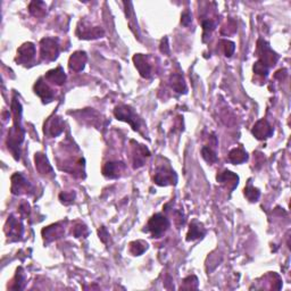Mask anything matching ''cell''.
Instances as JSON below:
<instances>
[{
    "label": "cell",
    "mask_w": 291,
    "mask_h": 291,
    "mask_svg": "<svg viewBox=\"0 0 291 291\" xmlns=\"http://www.w3.org/2000/svg\"><path fill=\"white\" fill-rule=\"evenodd\" d=\"M12 112L14 116V126L9 130L8 138H7V145H8L9 150L12 151L16 161L20 159V146L24 140V130L21 124V115L22 107L17 99H13L12 101Z\"/></svg>",
    "instance_id": "cell-1"
},
{
    "label": "cell",
    "mask_w": 291,
    "mask_h": 291,
    "mask_svg": "<svg viewBox=\"0 0 291 291\" xmlns=\"http://www.w3.org/2000/svg\"><path fill=\"white\" fill-rule=\"evenodd\" d=\"M114 115L116 118L119 119V121L129 123L134 131L140 132L141 119L139 116L137 115V113L133 111L132 107L126 106V105H119V106L115 107Z\"/></svg>",
    "instance_id": "cell-2"
},
{
    "label": "cell",
    "mask_w": 291,
    "mask_h": 291,
    "mask_svg": "<svg viewBox=\"0 0 291 291\" xmlns=\"http://www.w3.org/2000/svg\"><path fill=\"white\" fill-rule=\"evenodd\" d=\"M169 228H170L169 218L164 216L163 214L158 213V214H155L154 216H151L150 220L148 221L146 231L150 232L152 238H161Z\"/></svg>",
    "instance_id": "cell-3"
},
{
    "label": "cell",
    "mask_w": 291,
    "mask_h": 291,
    "mask_svg": "<svg viewBox=\"0 0 291 291\" xmlns=\"http://www.w3.org/2000/svg\"><path fill=\"white\" fill-rule=\"evenodd\" d=\"M40 55L46 61H53L57 59L59 55V42L54 38H43L40 41Z\"/></svg>",
    "instance_id": "cell-4"
},
{
    "label": "cell",
    "mask_w": 291,
    "mask_h": 291,
    "mask_svg": "<svg viewBox=\"0 0 291 291\" xmlns=\"http://www.w3.org/2000/svg\"><path fill=\"white\" fill-rule=\"evenodd\" d=\"M257 54L261 63H263L267 67L274 66L279 59L276 53L273 52L270 45L263 39H260L257 41Z\"/></svg>",
    "instance_id": "cell-5"
},
{
    "label": "cell",
    "mask_w": 291,
    "mask_h": 291,
    "mask_svg": "<svg viewBox=\"0 0 291 291\" xmlns=\"http://www.w3.org/2000/svg\"><path fill=\"white\" fill-rule=\"evenodd\" d=\"M105 34L104 30L99 27H91L87 22H80L78 29H76V35L80 39H98Z\"/></svg>",
    "instance_id": "cell-6"
},
{
    "label": "cell",
    "mask_w": 291,
    "mask_h": 291,
    "mask_svg": "<svg viewBox=\"0 0 291 291\" xmlns=\"http://www.w3.org/2000/svg\"><path fill=\"white\" fill-rule=\"evenodd\" d=\"M154 181L156 184L166 187V185L175 184L177 181V176L173 170L170 167H159L154 176Z\"/></svg>",
    "instance_id": "cell-7"
},
{
    "label": "cell",
    "mask_w": 291,
    "mask_h": 291,
    "mask_svg": "<svg viewBox=\"0 0 291 291\" xmlns=\"http://www.w3.org/2000/svg\"><path fill=\"white\" fill-rule=\"evenodd\" d=\"M35 46L32 42H25L17 49L15 60L21 65H28L34 59Z\"/></svg>",
    "instance_id": "cell-8"
},
{
    "label": "cell",
    "mask_w": 291,
    "mask_h": 291,
    "mask_svg": "<svg viewBox=\"0 0 291 291\" xmlns=\"http://www.w3.org/2000/svg\"><path fill=\"white\" fill-rule=\"evenodd\" d=\"M32 191L31 184L22 175L21 173H15L12 176V192L14 195H25Z\"/></svg>",
    "instance_id": "cell-9"
},
{
    "label": "cell",
    "mask_w": 291,
    "mask_h": 291,
    "mask_svg": "<svg viewBox=\"0 0 291 291\" xmlns=\"http://www.w3.org/2000/svg\"><path fill=\"white\" fill-rule=\"evenodd\" d=\"M133 63L136 65L137 70L139 71L140 75L145 79H150L152 74L151 65L149 63L148 57L143 54H137L133 56Z\"/></svg>",
    "instance_id": "cell-10"
},
{
    "label": "cell",
    "mask_w": 291,
    "mask_h": 291,
    "mask_svg": "<svg viewBox=\"0 0 291 291\" xmlns=\"http://www.w3.org/2000/svg\"><path fill=\"white\" fill-rule=\"evenodd\" d=\"M253 134L255 138L258 140H265L267 138H270L273 136V127L271 126L270 123H268L266 119H260L256 124L254 125L253 130H252Z\"/></svg>",
    "instance_id": "cell-11"
},
{
    "label": "cell",
    "mask_w": 291,
    "mask_h": 291,
    "mask_svg": "<svg viewBox=\"0 0 291 291\" xmlns=\"http://www.w3.org/2000/svg\"><path fill=\"white\" fill-rule=\"evenodd\" d=\"M34 92L41 98L43 103H50L55 98V91L50 88L48 83L43 81L42 78H40L34 85Z\"/></svg>",
    "instance_id": "cell-12"
},
{
    "label": "cell",
    "mask_w": 291,
    "mask_h": 291,
    "mask_svg": "<svg viewBox=\"0 0 291 291\" xmlns=\"http://www.w3.org/2000/svg\"><path fill=\"white\" fill-rule=\"evenodd\" d=\"M126 169L125 164L122 162H108L103 167V174L104 176L108 177V179H117L122 175V173H124Z\"/></svg>",
    "instance_id": "cell-13"
},
{
    "label": "cell",
    "mask_w": 291,
    "mask_h": 291,
    "mask_svg": "<svg viewBox=\"0 0 291 291\" xmlns=\"http://www.w3.org/2000/svg\"><path fill=\"white\" fill-rule=\"evenodd\" d=\"M133 146V164L134 169H139L145 164L146 158L150 156V151L148 150V148L144 145L137 144L136 141H132Z\"/></svg>",
    "instance_id": "cell-14"
},
{
    "label": "cell",
    "mask_w": 291,
    "mask_h": 291,
    "mask_svg": "<svg viewBox=\"0 0 291 291\" xmlns=\"http://www.w3.org/2000/svg\"><path fill=\"white\" fill-rule=\"evenodd\" d=\"M5 232L6 234L8 235V238H13L14 240H18L23 234V225L17 218L14 217L13 215L8 217V221H7L6 227H5Z\"/></svg>",
    "instance_id": "cell-15"
},
{
    "label": "cell",
    "mask_w": 291,
    "mask_h": 291,
    "mask_svg": "<svg viewBox=\"0 0 291 291\" xmlns=\"http://www.w3.org/2000/svg\"><path fill=\"white\" fill-rule=\"evenodd\" d=\"M64 126L65 123L63 119H61V117H59V116H54V117H52L47 122V124L45 126V133H47L50 137H57L63 133Z\"/></svg>",
    "instance_id": "cell-16"
},
{
    "label": "cell",
    "mask_w": 291,
    "mask_h": 291,
    "mask_svg": "<svg viewBox=\"0 0 291 291\" xmlns=\"http://www.w3.org/2000/svg\"><path fill=\"white\" fill-rule=\"evenodd\" d=\"M216 180L231 191L234 190L236 185L239 184V176L236 174L230 172V171H223V172L217 174Z\"/></svg>",
    "instance_id": "cell-17"
},
{
    "label": "cell",
    "mask_w": 291,
    "mask_h": 291,
    "mask_svg": "<svg viewBox=\"0 0 291 291\" xmlns=\"http://www.w3.org/2000/svg\"><path fill=\"white\" fill-rule=\"evenodd\" d=\"M34 162H35V169L38 170V172L41 174V175H47V176L54 175L53 167L49 164L48 158H47L45 155L41 154V152L35 154Z\"/></svg>",
    "instance_id": "cell-18"
},
{
    "label": "cell",
    "mask_w": 291,
    "mask_h": 291,
    "mask_svg": "<svg viewBox=\"0 0 291 291\" xmlns=\"http://www.w3.org/2000/svg\"><path fill=\"white\" fill-rule=\"evenodd\" d=\"M87 59H88V56H87V54L85 52H75L70 57L68 67H70L71 71L81 72L85 70Z\"/></svg>",
    "instance_id": "cell-19"
},
{
    "label": "cell",
    "mask_w": 291,
    "mask_h": 291,
    "mask_svg": "<svg viewBox=\"0 0 291 291\" xmlns=\"http://www.w3.org/2000/svg\"><path fill=\"white\" fill-rule=\"evenodd\" d=\"M45 80L55 86H63L65 81H66V74H65L63 67L58 66L54 68V70L47 72L45 75Z\"/></svg>",
    "instance_id": "cell-20"
},
{
    "label": "cell",
    "mask_w": 291,
    "mask_h": 291,
    "mask_svg": "<svg viewBox=\"0 0 291 291\" xmlns=\"http://www.w3.org/2000/svg\"><path fill=\"white\" fill-rule=\"evenodd\" d=\"M63 234H64V228L61 227L60 223L53 224L42 230V236L43 239H45V241L47 242L54 241V240L60 238Z\"/></svg>",
    "instance_id": "cell-21"
},
{
    "label": "cell",
    "mask_w": 291,
    "mask_h": 291,
    "mask_svg": "<svg viewBox=\"0 0 291 291\" xmlns=\"http://www.w3.org/2000/svg\"><path fill=\"white\" fill-rule=\"evenodd\" d=\"M205 233V229L202 228V225H200L198 222L194 221L190 224V229H189V232L187 234V240L188 241H195V240L203 238Z\"/></svg>",
    "instance_id": "cell-22"
},
{
    "label": "cell",
    "mask_w": 291,
    "mask_h": 291,
    "mask_svg": "<svg viewBox=\"0 0 291 291\" xmlns=\"http://www.w3.org/2000/svg\"><path fill=\"white\" fill-rule=\"evenodd\" d=\"M229 161L232 164H242L248 161V154L242 148H234L229 152Z\"/></svg>",
    "instance_id": "cell-23"
},
{
    "label": "cell",
    "mask_w": 291,
    "mask_h": 291,
    "mask_svg": "<svg viewBox=\"0 0 291 291\" xmlns=\"http://www.w3.org/2000/svg\"><path fill=\"white\" fill-rule=\"evenodd\" d=\"M170 85L174 91L179 93L187 92V85H185L183 76L180 74H173L170 79Z\"/></svg>",
    "instance_id": "cell-24"
},
{
    "label": "cell",
    "mask_w": 291,
    "mask_h": 291,
    "mask_svg": "<svg viewBox=\"0 0 291 291\" xmlns=\"http://www.w3.org/2000/svg\"><path fill=\"white\" fill-rule=\"evenodd\" d=\"M47 6L43 1H32L29 5V12L35 17H42L46 14Z\"/></svg>",
    "instance_id": "cell-25"
},
{
    "label": "cell",
    "mask_w": 291,
    "mask_h": 291,
    "mask_svg": "<svg viewBox=\"0 0 291 291\" xmlns=\"http://www.w3.org/2000/svg\"><path fill=\"white\" fill-rule=\"evenodd\" d=\"M147 242L143 241V240H137V241L130 243V253L132 254L133 256H140V255H143L146 250H147Z\"/></svg>",
    "instance_id": "cell-26"
},
{
    "label": "cell",
    "mask_w": 291,
    "mask_h": 291,
    "mask_svg": "<svg viewBox=\"0 0 291 291\" xmlns=\"http://www.w3.org/2000/svg\"><path fill=\"white\" fill-rule=\"evenodd\" d=\"M243 194H245L246 198L249 200V202H257L258 199L261 197V191L258 190L257 188L253 187L252 182H248V184H247V187L245 188V190H243Z\"/></svg>",
    "instance_id": "cell-27"
},
{
    "label": "cell",
    "mask_w": 291,
    "mask_h": 291,
    "mask_svg": "<svg viewBox=\"0 0 291 291\" xmlns=\"http://www.w3.org/2000/svg\"><path fill=\"white\" fill-rule=\"evenodd\" d=\"M23 285H24V272H23V268L18 267L15 278H14L13 285L10 286L9 288L13 290H21L23 289Z\"/></svg>",
    "instance_id": "cell-28"
},
{
    "label": "cell",
    "mask_w": 291,
    "mask_h": 291,
    "mask_svg": "<svg viewBox=\"0 0 291 291\" xmlns=\"http://www.w3.org/2000/svg\"><path fill=\"white\" fill-rule=\"evenodd\" d=\"M202 155H203V158L205 159L207 163L209 164H213L217 162V155L216 152L213 150L212 148L208 147V146H206V147H203L202 149Z\"/></svg>",
    "instance_id": "cell-29"
},
{
    "label": "cell",
    "mask_w": 291,
    "mask_h": 291,
    "mask_svg": "<svg viewBox=\"0 0 291 291\" xmlns=\"http://www.w3.org/2000/svg\"><path fill=\"white\" fill-rule=\"evenodd\" d=\"M220 46L227 57H231L232 55H233L234 49H235V45L232 41H230V40H221Z\"/></svg>",
    "instance_id": "cell-30"
},
{
    "label": "cell",
    "mask_w": 291,
    "mask_h": 291,
    "mask_svg": "<svg viewBox=\"0 0 291 291\" xmlns=\"http://www.w3.org/2000/svg\"><path fill=\"white\" fill-rule=\"evenodd\" d=\"M202 25H203V30H204V41H205V38L206 36L210 35V33H212V32L214 31V29L216 28V24L213 20L207 18V20H204L202 22Z\"/></svg>",
    "instance_id": "cell-31"
},
{
    "label": "cell",
    "mask_w": 291,
    "mask_h": 291,
    "mask_svg": "<svg viewBox=\"0 0 291 291\" xmlns=\"http://www.w3.org/2000/svg\"><path fill=\"white\" fill-rule=\"evenodd\" d=\"M72 233L74 234L75 238H81V236L86 238V236L89 234V231H88V228H87L85 224L79 223L72 229Z\"/></svg>",
    "instance_id": "cell-32"
},
{
    "label": "cell",
    "mask_w": 291,
    "mask_h": 291,
    "mask_svg": "<svg viewBox=\"0 0 291 291\" xmlns=\"http://www.w3.org/2000/svg\"><path fill=\"white\" fill-rule=\"evenodd\" d=\"M254 73L258 76H262V78H266L268 75V67L265 66L263 63H261L260 60L256 61L254 65Z\"/></svg>",
    "instance_id": "cell-33"
},
{
    "label": "cell",
    "mask_w": 291,
    "mask_h": 291,
    "mask_svg": "<svg viewBox=\"0 0 291 291\" xmlns=\"http://www.w3.org/2000/svg\"><path fill=\"white\" fill-rule=\"evenodd\" d=\"M75 199V192H61L59 195V200L64 205H70Z\"/></svg>",
    "instance_id": "cell-34"
},
{
    "label": "cell",
    "mask_w": 291,
    "mask_h": 291,
    "mask_svg": "<svg viewBox=\"0 0 291 291\" xmlns=\"http://www.w3.org/2000/svg\"><path fill=\"white\" fill-rule=\"evenodd\" d=\"M195 279V275H190L188 276L187 279H184L183 281V286L181 287V289H197L198 286L197 285H192V280Z\"/></svg>",
    "instance_id": "cell-35"
},
{
    "label": "cell",
    "mask_w": 291,
    "mask_h": 291,
    "mask_svg": "<svg viewBox=\"0 0 291 291\" xmlns=\"http://www.w3.org/2000/svg\"><path fill=\"white\" fill-rule=\"evenodd\" d=\"M191 21H192V15L189 10H185V12L182 13V15H181V23L182 24L185 25V27H188V25L191 23Z\"/></svg>",
    "instance_id": "cell-36"
},
{
    "label": "cell",
    "mask_w": 291,
    "mask_h": 291,
    "mask_svg": "<svg viewBox=\"0 0 291 291\" xmlns=\"http://www.w3.org/2000/svg\"><path fill=\"white\" fill-rule=\"evenodd\" d=\"M98 234H99V238H100L101 241L105 242V243L107 242V240L109 239V234H108L106 229H105L104 227H101L99 230H98Z\"/></svg>",
    "instance_id": "cell-37"
},
{
    "label": "cell",
    "mask_w": 291,
    "mask_h": 291,
    "mask_svg": "<svg viewBox=\"0 0 291 291\" xmlns=\"http://www.w3.org/2000/svg\"><path fill=\"white\" fill-rule=\"evenodd\" d=\"M161 52L164 55L170 54V46H169V40L167 38H164L161 42Z\"/></svg>",
    "instance_id": "cell-38"
},
{
    "label": "cell",
    "mask_w": 291,
    "mask_h": 291,
    "mask_svg": "<svg viewBox=\"0 0 291 291\" xmlns=\"http://www.w3.org/2000/svg\"><path fill=\"white\" fill-rule=\"evenodd\" d=\"M29 213H30V207H29L28 204H22L21 207H20V214L23 217H27L29 215Z\"/></svg>",
    "instance_id": "cell-39"
}]
</instances>
